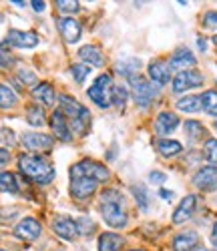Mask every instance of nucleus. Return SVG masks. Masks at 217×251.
<instances>
[{
    "label": "nucleus",
    "instance_id": "nucleus-1",
    "mask_svg": "<svg viewBox=\"0 0 217 251\" xmlns=\"http://www.w3.org/2000/svg\"><path fill=\"white\" fill-rule=\"evenodd\" d=\"M18 167L25 177H28L30 181H34L38 185H49L54 179V167L40 155H32V153L20 155Z\"/></svg>",
    "mask_w": 217,
    "mask_h": 251
},
{
    "label": "nucleus",
    "instance_id": "nucleus-2",
    "mask_svg": "<svg viewBox=\"0 0 217 251\" xmlns=\"http://www.w3.org/2000/svg\"><path fill=\"white\" fill-rule=\"evenodd\" d=\"M113 89H115V85H113L111 75H101L95 78L93 87L89 89V97L97 107L107 109L113 104Z\"/></svg>",
    "mask_w": 217,
    "mask_h": 251
},
{
    "label": "nucleus",
    "instance_id": "nucleus-3",
    "mask_svg": "<svg viewBox=\"0 0 217 251\" xmlns=\"http://www.w3.org/2000/svg\"><path fill=\"white\" fill-rule=\"evenodd\" d=\"M129 82H131V95H133V100L139 104V107H149L151 102H153V99L157 97L159 93V87L153 85V82L145 80L143 76H133L129 78Z\"/></svg>",
    "mask_w": 217,
    "mask_h": 251
},
{
    "label": "nucleus",
    "instance_id": "nucleus-4",
    "mask_svg": "<svg viewBox=\"0 0 217 251\" xmlns=\"http://www.w3.org/2000/svg\"><path fill=\"white\" fill-rule=\"evenodd\" d=\"M75 177H91L99 183H105V181H108L111 173H108V169L105 165H101L97 161H91V159H84L71 169V179H75Z\"/></svg>",
    "mask_w": 217,
    "mask_h": 251
},
{
    "label": "nucleus",
    "instance_id": "nucleus-5",
    "mask_svg": "<svg viewBox=\"0 0 217 251\" xmlns=\"http://www.w3.org/2000/svg\"><path fill=\"white\" fill-rule=\"evenodd\" d=\"M203 85V75L199 71H181L175 78H173V91L175 93H183V91H189V89H195V87H201Z\"/></svg>",
    "mask_w": 217,
    "mask_h": 251
},
{
    "label": "nucleus",
    "instance_id": "nucleus-6",
    "mask_svg": "<svg viewBox=\"0 0 217 251\" xmlns=\"http://www.w3.org/2000/svg\"><path fill=\"white\" fill-rule=\"evenodd\" d=\"M101 215L115 229L125 227V223H127V213L121 203H101Z\"/></svg>",
    "mask_w": 217,
    "mask_h": 251
},
{
    "label": "nucleus",
    "instance_id": "nucleus-7",
    "mask_svg": "<svg viewBox=\"0 0 217 251\" xmlns=\"http://www.w3.org/2000/svg\"><path fill=\"white\" fill-rule=\"evenodd\" d=\"M20 143L28 151H51L54 145V139L45 133H25L20 137Z\"/></svg>",
    "mask_w": 217,
    "mask_h": 251
},
{
    "label": "nucleus",
    "instance_id": "nucleus-8",
    "mask_svg": "<svg viewBox=\"0 0 217 251\" xmlns=\"http://www.w3.org/2000/svg\"><path fill=\"white\" fill-rule=\"evenodd\" d=\"M97 183H99V181H95V179H91V177H75V179L71 181V193H73L75 199L86 201V199H89V197L95 193Z\"/></svg>",
    "mask_w": 217,
    "mask_h": 251
},
{
    "label": "nucleus",
    "instance_id": "nucleus-9",
    "mask_svg": "<svg viewBox=\"0 0 217 251\" xmlns=\"http://www.w3.org/2000/svg\"><path fill=\"white\" fill-rule=\"evenodd\" d=\"M53 229L54 233L60 237V239H67V241H73L77 237V223L75 219H71L69 215H56L53 219Z\"/></svg>",
    "mask_w": 217,
    "mask_h": 251
},
{
    "label": "nucleus",
    "instance_id": "nucleus-10",
    "mask_svg": "<svg viewBox=\"0 0 217 251\" xmlns=\"http://www.w3.org/2000/svg\"><path fill=\"white\" fill-rule=\"evenodd\" d=\"M195 187H199L203 191H215L217 189V167H203L193 175Z\"/></svg>",
    "mask_w": 217,
    "mask_h": 251
},
{
    "label": "nucleus",
    "instance_id": "nucleus-11",
    "mask_svg": "<svg viewBox=\"0 0 217 251\" xmlns=\"http://www.w3.org/2000/svg\"><path fill=\"white\" fill-rule=\"evenodd\" d=\"M58 30L60 34L64 36V40L71 45L79 43L81 40V34H82V28L79 25V20H75L73 16H64V18H58Z\"/></svg>",
    "mask_w": 217,
    "mask_h": 251
},
{
    "label": "nucleus",
    "instance_id": "nucleus-12",
    "mask_svg": "<svg viewBox=\"0 0 217 251\" xmlns=\"http://www.w3.org/2000/svg\"><path fill=\"white\" fill-rule=\"evenodd\" d=\"M40 233H42V227L32 217H25L23 221L14 227V235L20 237V239H25V241H34Z\"/></svg>",
    "mask_w": 217,
    "mask_h": 251
},
{
    "label": "nucleus",
    "instance_id": "nucleus-13",
    "mask_svg": "<svg viewBox=\"0 0 217 251\" xmlns=\"http://www.w3.org/2000/svg\"><path fill=\"white\" fill-rule=\"evenodd\" d=\"M51 127H53V133L56 135V139H60V141H64V143L73 139L69 121H67V117L62 115L60 109H56V111L53 113V117H51Z\"/></svg>",
    "mask_w": 217,
    "mask_h": 251
},
{
    "label": "nucleus",
    "instance_id": "nucleus-14",
    "mask_svg": "<svg viewBox=\"0 0 217 251\" xmlns=\"http://www.w3.org/2000/svg\"><path fill=\"white\" fill-rule=\"evenodd\" d=\"M6 43L18 49H34L38 45V36L34 32H25V30H10L6 36Z\"/></svg>",
    "mask_w": 217,
    "mask_h": 251
},
{
    "label": "nucleus",
    "instance_id": "nucleus-15",
    "mask_svg": "<svg viewBox=\"0 0 217 251\" xmlns=\"http://www.w3.org/2000/svg\"><path fill=\"white\" fill-rule=\"evenodd\" d=\"M195 205H197V197H195V195L183 197L181 203L175 209V213H173V223L179 225V223H185L187 219H191L193 213H195Z\"/></svg>",
    "mask_w": 217,
    "mask_h": 251
},
{
    "label": "nucleus",
    "instance_id": "nucleus-16",
    "mask_svg": "<svg viewBox=\"0 0 217 251\" xmlns=\"http://www.w3.org/2000/svg\"><path fill=\"white\" fill-rule=\"evenodd\" d=\"M149 76L157 87L159 85H167L169 78H171V69H169V65H165L163 60H155V62H151L149 65Z\"/></svg>",
    "mask_w": 217,
    "mask_h": 251
},
{
    "label": "nucleus",
    "instance_id": "nucleus-17",
    "mask_svg": "<svg viewBox=\"0 0 217 251\" xmlns=\"http://www.w3.org/2000/svg\"><path fill=\"white\" fill-rule=\"evenodd\" d=\"M195 54L189 50V49H179V50H175L173 52V56H171V60H169V67L171 69H189V67H193L195 65Z\"/></svg>",
    "mask_w": 217,
    "mask_h": 251
},
{
    "label": "nucleus",
    "instance_id": "nucleus-18",
    "mask_svg": "<svg viewBox=\"0 0 217 251\" xmlns=\"http://www.w3.org/2000/svg\"><path fill=\"white\" fill-rule=\"evenodd\" d=\"M141 58H135V56H127V58H121L117 65H115V69H117V73L119 75H123V76H127V78H133V76H137V73L141 71Z\"/></svg>",
    "mask_w": 217,
    "mask_h": 251
},
{
    "label": "nucleus",
    "instance_id": "nucleus-19",
    "mask_svg": "<svg viewBox=\"0 0 217 251\" xmlns=\"http://www.w3.org/2000/svg\"><path fill=\"white\" fill-rule=\"evenodd\" d=\"M179 127V117H175L173 113H161L155 121V131L157 135H169Z\"/></svg>",
    "mask_w": 217,
    "mask_h": 251
},
{
    "label": "nucleus",
    "instance_id": "nucleus-20",
    "mask_svg": "<svg viewBox=\"0 0 217 251\" xmlns=\"http://www.w3.org/2000/svg\"><path fill=\"white\" fill-rule=\"evenodd\" d=\"M197 233L195 231H185V233H179L175 239H173V249L175 251H191L195 245H197Z\"/></svg>",
    "mask_w": 217,
    "mask_h": 251
},
{
    "label": "nucleus",
    "instance_id": "nucleus-21",
    "mask_svg": "<svg viewBox=\"0 0 217 251\" xmlns=\"http://www.w3.org/2000/svg\"><path fill=\"white\" fill-rule=\"evenodd\" d=\"M79 56L91 67H101L103 65V54L99 50V47H93V45H86L79 50Z\"/></svg>",
    "mask_w": 217,
    "mask_h": 251
},
{
    "label": "nucleus",
    "instance_id": "nucleus-22",
    "mask_svg": "<svg viewBox=\"0 0 217 251\" xmlns=\"http://www.w3.org/2000/svg\"><path fill=\"white\" fill-rule=\"evenodd\" d=\"M123 245V237L117 233L107 231L99 237V251H119Z\"/></svg>",
    "mask_w": 217,
    "mask_h": 251
},
{
    "label": "nucleus",
    "instance_id": "nucleus-23",
    "mask_svg": "<svg viewBox=\"0 0 217 251\" xmlns=\"http://www.w3.org/2000/svg\"><path fill=\"white\" fill-rule=\"evenodd\" d=\"M32 97L38 100V102H42V104H53L54 102V89L49 85V82H40V85H36L34 87V91H32Z\"/></svg>",
    "mask_w": 217,
    "mask_h": 251
},
{
    "label": "nucleus",
    "instance_id": "nucleus-24",
    "mask_svg": "<svg viewBox=\"0 0 217 251\" xmlns=\"http://www.w3.org/2000/svg\"><path fill=\"white\" fill-rule=\"evenodd\" d=\"M157 151L163 155V157H175L183 151L181 143L179 141H169V139H161L157 141Z\"/></svg>",
    "mask_w": 217,
    "mask_h": 251
},
{
    "label": "nucleus",
    "instance_id": "nucleus-25",
    "mask_svg": "<svg viewBox=\"0 0 217 251\" xmlns=\"http://www.w3.org/2000/svg\"><path fill=\"white\" fill-rule=\"evenodd\" d=\"M27 121H28V125H32V127H42L45 121H47L45 109L38 107V104H30V107L27 109Z\"/></svg>",
    "mask_w": 217,
    "mask_h": 251
},
{
    "label": "nucleus",
    "instance_id": "nucleus-26",
    "mask_svg": "<svg viewBox=\"0 0 217 251\" xmlns=\"http://www.w3.org/2000/svg\"><path fill=\"white\" fill-rule=\"evenodd\" d=\"M199 99H201V109L207 115L217 117V93L215 91H205Z\"/></svg>",
    "mask_w": 217,
    "mask_h": 251
},
{
    "label": "nucleus",
    "instance_id": "nucleus-27",
    "mask_svg": "<svg viewBox=\"0 0 217 251\" xmlns=\"http://www.w3.org/2000/svg\"><path fill=\"white\" fill-rule=\"evenodd\" d=\"M18 97L8 85H0V109H12Z\"/></svg>",
    "mask_w": 217,
    "mask_h": 251
},
{
    "label": "nucleus",
    "instance_id": "nucleus-28",
    "mask_svg": "<svg viewBox=\"0 0 217 251\" xmlns=\"http://www.w3.org/2000/svg\"><path fill=\"white\" fill-rule=\"evenodd\" d=\"M177 109L183 113H197L201 109V99L199 97H183L177 100Z\"/></svg>",
    "mask_w": 217,
    "mask_h": 251
},
{
    "label": "nucleus",
    "instance_id": "nucleus-29",
    "mask_svg": "<svg viewBox=\"0 0 217 251\" xmlns=\"http://www.w3.org/2000/svg\"><path fill=\"white\" fill-rule=\"evenodd\" d=\"M0 191L4 193H18V181L12 173H0Z\"/></svg>",
    "mask_w": 217,
    "mask_h": 251
},
{
    "label": "nucleus",
    "instance_id": "nucleus-30",
    "mask_svg": "<svg viewBox=\"0 0 217 251\" xmlns=\"http://www.w3.org/2000/svg\"><path fill=\"white\" fill-rule=\"evenodd\" d=\"M185 131H187V137H189V139H193V141L201 139V137H203V133H205L203 125H201L199 121H187V123H185Z\"/></svg>",
    "mask_w": 217,
    "mask_h": 251
},
{
    "label": "nucleus",
    "instance_id": "nucleus-31",
    "mask_svg": "<svg viewBox=\"0 0 217 251\" xmlns=\"http://www.w3.org/2000/svg\"><path fill=\"white\" fill-rule=\"evenodd\" d=\"M101 203H121V205H125V197L117 189H105L101 193Z\"/></svg>",
    "mask_w": 217,
    "mask_h": 251
},
{
    "label": "nucleus",
    "instance_id": "nucleus-32",
    "mask_svg": "<svg viewBox=\"0 0 217 251\" xmlns=\"http://www.w3.org/2000/svg\"><path fill=\"white\" fill-rule=\"evenodd\" d=\"M75 223H77V233H81V235H89L95 229V221L91 217H86V215L79 217Z\"/></svg>",
    "mask_w": 217,
    "mask_h": 251
},
{
    "label": "nucleus",
    "instance_id": "nucleus-33",
    "mask_svg": "<svg viewBox=\"0 0 217 251\" xmlns=\"http://www.w3.org/2000/svg\"><path fill=\"white\" fill-rule=\"evenodd\" d=\"M205 157L209 163L217 165V139H207L205 141Z\"/></svg>",
    "mask_w": 217,
    "mask_h": 251
},
{
    "label": "nucleus",
    "instance_id": "nucleus-34",
    "mask_svg": "<svg viewBox=\"0 0 217 251\" xmlns=\"http://www.w3.org/2000/svg\"><path fill=\"white\" fill-rule=\"evenodd\" d=\"M71 73H73V76H75V80L79 82H84V78L91 75V69L86 67V65H73V69H71Z\"/></svg>",
    "mask_w": 217,
    "mask_h": 251
},
{
    "label": "nucleus",
    "instance_id": "nucleus-35",
    "mask_svg": "<svg viewBox=\"0 0 217 251\" xmlns=\"http://www.w3.org/2000/svg\"><path fill=\"white\" fill-rule=\"evenodd\" d=\"M133 193L137 197V203L141 205V209H147L149 207V199H147V191L143 185H133Z\"/></svg>",
    "mask_w": 217,
    "mask_h": 251
},
{
    "label": "nucleus",
    "instance_id": "nucleus-36",
    "mask_svg": "<svg viewBox=\"0 0 217 251\" xmlns=\"http://www.w3.org/2000/svg\"><path fill=\"white\" fill-rule=\"evenodd\" d=\"M113 100H115L117 107H123V104L127 102V89L123 85H115V89H113Z\"/></svg>",
    "mask_w": 217,
    "mask_h": 251
},
{
    "label": "nucleus",
    "instance_id": "nucleus-37",
    "mask_svg": "<svg viewBox=\"0 0 217 251\" xmlns=\"http://www.w3.org/2000/svg\"><path fill=\"white\" fill-rule=\"evenodd\" d=\"M60 12H77L79 10V2L77 0H58L56 2Z\"/></svg>",
    "mask_w": 217,
    "mask_h": 251
},
{
    "label": "nucleus",
    "instance_id": "nucleus-38",
    "mask_svg": "<svg viewBox=\"0 0 217 251\" xmlns=\"http://www.w3.org/2000/svg\"><path fill=\"white\" fill-rule=\"evenodd\" d=\"M18 76H20V80H23V82H27V85H36V75L32 71H28V69H20Z\"/></svg>",
    "mask_w": 217,
    "mask_h": 251
},
{
    "label": "nucleus",
    "instance_id": "nucleus-39",
    "mask_svg": "<svg viewBox=\"0 0 217 251\" xmlns=\"http://www.w3.org/2000/svg\"><path fill=\"white\" fill-rule=\"evenodd\" d=\"M203 26L217 28V10H209V12L203 14Z\"/></svg>",
    "mask_w": 217,
    "mask_h": 251
},
{
    "label": "nucleus",
    "instance_id": "nucleus-40",
    "mask_svg": "<svg viewBox=\"0 0 217 251\" xmlns=\"http://www.w3.org/2000/svg\"><path fill=\"white\" fill-rule=\"evenodd\" d=\"M149 181L153 183V185H163L165 181H167V175L165 173H161V171H153L149 175Z\"/></svg>",
    "mask_w": 217,
    "mask_h": 251
},
{
    "label": "nucleus",
    "instance_id": "nucleus-41",
    "mask_svg": "<svg viewBox=\"0 0 217 251\" xmlns=\"http://www.w3.org/2000/svg\"><path fill=\"white\" fill-rule=\"evenodd\" d=\"M10 65H12V56L8 52H4V50H0V69H6Z\"/></svg>",
    "mask_w": 217,
    "mask_h": 251
},
{
    "label": "nucleus",
    "instance_id": "nucleus-42",
    "mask_svg": "<svg viewBox=\"0 0 217 251\" xmlns=\"http://www.w3.org/2000/svg\"><path fill=\"white\" fill-rule=\"evenodd\" d=\"M8 161H10V151L0 149V169H2V167H6Z\"/></svg>",
    "mask_w": 217,
    "mask_h": 251
},
{
    "label": "nucleus",
    "instance_id": "nucleus-43",
    "mask_svg": "<svg viewBox=\"0 0 217 251\" xmlns=\"http://www.w3.org/2000/svg\"><path fill=\"white\" fill-rule=\"evenodd\" d=\"M32 8L36 10V12H45V8H47V4L45 2H42V0H32Z\"/></svg>",
    "mask_w": 217,
    "mask_h": 251
},
{
    "label": "nucleus",
    "instance_id": "nucleus-44",
    "mask_svg": "<svg viewBox=\"0 0 217 251\" xmlns=\"http://www.w3.org/2000/svg\"><path fill=\"white\" fill-rule=\"evenodd\" d=\"M211 243H213V247L217 251V221L213 223V229H211Z\"/></svg>",
    "mask_w": 217,
    "mask_h": 251
},
{
    "label": "nucleus",
    "instance_id": "nucleus-45",
    "mask_svg": "<svg viewBox=\"0 0 217 251\" xmlns=\"http://www.w3.org/2000/svg\"><path fill=\"white\" fill-rule=\"evenodd\" d=\"M159 195H161L163 199H167V201H169V199L173 197V191H167V189H161V193H159Z\"/></svg>",
    "mask_w": 217,
    "mask_h": 251
},
{
    "label": "nucleus",
    "instance_id": "nucleus-46",
    "mask_svg": "<svg viewBox=\"0 0 217 251\" xmlns=\"http://www.w3.org/2000/svg\"><path fill=\"white\" fill-rule=\"evenodd\" d=\"M197 45H199V49H201V50H205V49H207V43H205V38H199V40H197Z\"/></svg>",
    "mask_w": 217,
    "mask_h": 251
},
{
    "label": "nucleus",
    "instance_id": "nucleus-47",
    "mask_svg": "<svg viewBox=\"0 0 217 251\" xmlns=\"http://www.w3.org/2000/svg\"><path fill=\"white\" fill-rule=\"evenodd\" d=\"M191 251H211V249H207L205 245H195V247H193Z\"/></svg>",
    "mask_w": 217,
    "mask_h": 251
},
{
    "label": "nucleus",
    "instance_id": "nucleus-48",
    "mask_svg": "<svg viewBox=\"0 0 217 251\" xmlns=\"http://www.w3.org/2000/svg\"><path fill=\"white\" fill-rule=\"evenodd\" d=\"M12 4H16V6H25L27 2H23V0H14V2H12Z\"/></svg>",
    "mask_w": 217,
    "mask_h": 251
},
{
    "label": "nucleus",
    "instance_id": "nucleus-49",
    "mask_svg": "<svg viewBox=\"0 0 217 251\" xmlns=\"http://www.w3.org/2000/svg\"><path fill=\"white\" fill-rule=\"evenodd\" d=\"M213 43H215V45H217V36H213Z\"/></svg>",
    "mask_w": 217,
    "mask_h": 251
},
{
    "label": "nucleus",
    "instance_id": "nucleus-50",
    "mask_svg": "<svg viewBox=\"0 0 217 251\" xmlns=\"http://www.w3.org/2000/svg\"><path fill=\"white\" fill-rule=\"evenodd\" d=\"M133 251H141V249H133Z\"/></svg>",
    "mask_w": 217,
    "mask_h": 251
},
{
    "label": "nucleus",
    "instance_id": "nucleus-51",
    "mask_svg": "<svg viewBox=\"0 0 217 251\" xmlns=\"http://www.w3.org/2000/svg\"><path fill=\"white\" fill-rule=\"evenodd\" d=\"M0 20H2V14H0Z\"/></svg>",
    "mask_w": 217,
    "mask_h": 251
},
{
    "label": "nucleus",
    "instance_id": "nucleus-52",
    "mask_svg": "<svg viewBox=\"0 0 217 251\" xmlns=\"http://www.w3.org/2000/svg\"><path fill=\"white\" fill-rule=\"evenodd\" d=\"M56 251H62V249H56Z\"/></svg>",
    "mask_w": 217,
    "mask_h": 251
},
{
    "label": "nucleus",
    "instance_id": "nucleus-53",
    "mask_svg": "<svg viewBox=\"0 0 217 251\" xmlns=\"http://www.w3.org/2000/svg\"><path fill=\"white\" fill-rule=\"evenodd\" d=\"M0 251H4V249H0Z\"/></svg>",
    "mask_w": 217,
    "mask_h": 251
},
{
    "label": "nucleus",
    "instance_id": "nucleus-54",
    "mask_svg": "<svg viewBox=\"0 0 217 251\" xmlns=\"http://www.w3.org/2000/svg\"><path fill=\"white\" fill-rule=\"evenodd\" d=\"M215 127H217V125H215Z\"/></svg>",
    "mask_w": 217,
    "mask_h": 251
}]
</instances>
